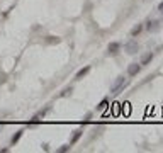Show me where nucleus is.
<instances>
[{"label":"nucleus","mask_w":163,"mask_h":153,"mask_svg":"<svg viewBox=\"0 0 163 153\" xmlns=\"http://www.w3.org/2000/svg\"><path fill=\"white\" fill-rule=\"evenodd\" d=\"M126 87H127V80L124 78V75H121V77H117L115 82L111 85V94H112V95H117V94H121V92L124 90Z\"/></svg>","instance_id":"f257e3e1"},{"label":"nucleus","mask_w":163,"mask_h":153,"mask_svg":"<svg viewBox=\"0 0 163 153\" xmlns=\"http://www.w3.org/2000/svg\"><path fill=\"white\" fill-rule=\"evenodd\" d=\"M124 50L127 54H136L138 51H139V44H138V41L134 39H131V41H127L124 44Z\"/></svg>","instance_id":"f03ea898"},{"label":"nucleus","mask_w":163,"mask_h":153,"mask_svg":"<svg viewBox=\"0 0 163 153\" xmlns=\"http://www.w3.org/2000/svg\"><path fill=\"white\" fill-rule=\"evenodd\" d=\"M141 70V65H138V63H131L129 66H127V77H136L138 73Z\"/></svg>","instance_id":"7ed1b4c3"},{"label":"nucleus","mask_w":163,"mask_h":153,"mask_svg":"<svg viewBox=\"0 0 163 153\" xmlns=\"http://www.w3.org/2000/svg\"><path fill=\"white\" fill-rule=\"evenodd\" d=\"M107 50H109V54H117L119 50H121V43H115V41H114V43H111Z\"/></svg>","instance_id":"20e7f679"},{"label":"nucleus","mask_w":163,"mask_h":153,"mask_svg":"<svg viewBox=\"0 0 163 153\" xmlns=\"http://www.w3.org/2000/svg\"><path fill=\"white\" fill-rule=\"evenodd\" d=\"M146 29L150 31V32H155V31H158V29H160V22H158V20H151V22H148Z\"/></svg>","instance_id":"39448f33"},{"label":"nucleus","mask_w":163,"mask_h":153,"mask_svg":"<svg viewBox=\"0 0 163 153\" xmlns=\"http://www.w3.org/2000/svg\"><path fill=\"white\" fill-rule=\"evenodd\" d=\"M88 71H90V66H83L82 70H78V71H77L75 78H77V80H80V78H83V77H85L87 73H88Z\"/></svg>","instance_id":"423d86ee"},{"label":"nucleus","mask_w":163,"mask_h":153,"mask_svg":"<svg viewBox=\"0 0 163 153\" xmlns=\"http://www.w3.org/2000/svg\"><path fill=\"white\" fill-rule=\"evenodd\" d=\"M151 60H153V53H146V54H143V58H141V63H139V65H141V66H143V65H148Z\"/></svg>","instance_id":"0eeeda50"},{"label":"nucleus","mask_w":163,"mask_h":153,"mask_svg":"<svg viewBox=\"0 0 163 153\" xmlns=\"http://www.w3.org/2000/svg\"><path fill=\"white\" fill-rule=\"evenodd\" d=\"M141 31H143V24H138V26H134V27L131 29V36H133V38L139 36V34H141Z\"/></svg>","instance_id":"6e6552de"},{"label":"nucleus","mask_w":163,"mask_h":153,"mask_svg":"<svg viewBox=\"0 0 163 153\" xmlns=\"http://www.w3.org/2000/svg\"><path fill=\"white\" fill-rule=\"evenodd\" d=\"M22 134H24V131H22V129H19V131H17L15 134H14V136H12L10 143H12V145H15V143H17V141L20 140V138H22Z\"/></svg>","instance_id":"1a4fd4ad"},{"label":"nucleus","mask_w":163,"mask_h":153,"mask_svg":"<svg viewBox=\"0 0 163 153\" xmlns=\"http://www.w3.org/2000/svg\"><path fill=\"white\" fill-rule=\"evenodd\" d=\"M82 134H83V133L80 131V129H78V131H75V133H73V136H71V141H70V145H75V143H77L78 140L82 138Z\"/></svg>","instance_id":"9d476101"},{"label":"nucleus","mask_w":163,"mask_h":153,"mask_svg":"<svg viewBox=\"0 0 163 153\" xmlns=\"http://www.w3.org/2000/svg\"><path fill=\"white\" fill-rule=\"evenodd\" d=\"M107 105H109V101H107V99H104V101H102L100 104H99V105H97V109H99V111H106Z\"/></svg>","instance_id":"9b49d317"},{"label":"nucleus","mask_w":163,"mask_h":153,"mask_svg":"<svg viewBox=\"0 0 163 153\" xmlns=\"http://www.w3.org/2000/svg\"><path fill=\"white\" fill-rule=\"evenodd\" d=\"M70 150H71V145H63V146H59L58 152H59V153H66V152H70Z\"/></svg>","instance_id":"f8f14e48"},{"label":"nucleus","mask_w":163,"mask_h":153,"mask_svg":"<svg viewBox=\"0 0 163 153\" xmlns=\"http://www.w3.org/2000/svg\"><path fill=\"white\" fill-rule=\"evenodd\" d=\"M71 90H73V89H71V87H68V89H65V90L61 92V95L65 97V95H68V94H71Z\"/></svg>","instance_id":"ddd939ff"},{"label":"nucleus","mask_w":163,"mask_h":153,"mask_svg":"<svg viewBox=\"0 0 163 153\" xmlns=\"http://www.w3.org/2000/svg\"><path fill=\"white\" fill-rule=\"evenodd\" d=\"M158 10H160V12H163V2H160V3H158Z\"/></svg>","instance_id":"4468645a"}]
</instances>
